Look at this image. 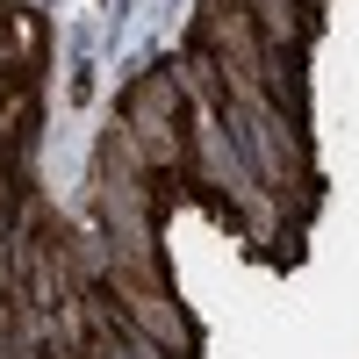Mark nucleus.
Returning a JSON list of instances; mask_svg holds the SVG:
<instances>
[{
  "instance_id": "obj_4",
  "label": "nucleus",
  "mask_w": 359,
  "mask_h": 359,
  "mask_svg": "<svg viewBox=\"0 0 359 359\" xmlns=\"http://www.w3.org/2000/svg\"><path fill=\"white\" fill-rule=\"evenodd\" d=\"M8 294H15V259L0 252V309H8Z\"/></svg>"
},
{
  "instance_id": "obj_3",
  "label": "nucleus",
  "mask_w": 359,
  "mask_h": 359,
  "mask_svg": "<svg viewBox=\"0 0 359 359\" xmlns=\"http://www.w3.org/2000/svg\"><path fill=\"white\" fill-rule=\"evenodd\" d=\"M245 8H252V22H259L266 50L302 57V43H309V22H316V8H309V0H245Z\"/></svg>"
},
{
  "instance_id": "obj_2",
  "label": "nucleus",
  "mask_w": 359,
  "mask_h": 359,
  "mask_svg": "<svg viewBox=\"0 0 359 359\" xmlns=\"http://www.w3.org/2000/svg\"><path fill=\"white\" fill-rule=\"evenodd\" d=\"M50 50V29L36 8H8L0 15V79H36Z\"/></svg>"
},
{
  "instance_id": "obj_1",
  "label": "nucleus",
  "mask_w": 359,
  "mask_h": 359,
  "mask_svg": "<svg viewBox=\"0 0 359 359\" xmlns=\"http://www.w3.org/2000/svg\"><path fill=\"white\" fill-rule=\"evenodd\" d=\"M115 123L130 130V144L144 151V165H151L158 180L187 172V101H180V86H172L165 65H151V72L130 79L123 115H115Z\"/></svg>"
}]
</instances>
